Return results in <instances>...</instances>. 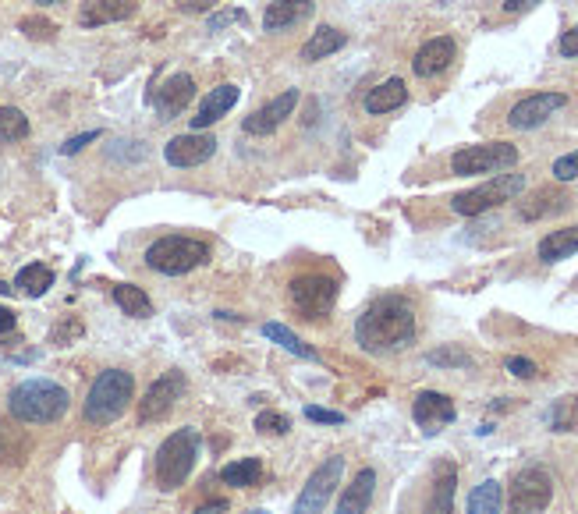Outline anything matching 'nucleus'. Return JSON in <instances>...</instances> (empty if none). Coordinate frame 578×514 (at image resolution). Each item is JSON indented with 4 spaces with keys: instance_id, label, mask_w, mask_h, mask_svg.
I'll return each instance as SVG.
<instances>
[{
    "instance_id": "1",
    "label": "nucleus",
    "mask_w": 578,
    "mask_h": 514,
    "mask_svg": "<svg viewBox=\"0 0 578 514\" xmlns=\"http://www.w3.org/2000/svg\"><path fill=\"white\" fill-rule=\"evenodd\" d=\"M355 341L369 355H391L415 341V309L401 295H380L362 309Z\"/></svg>"
},
{
    "instance_id": "2",
    "label": "nucleus",
    "mask_w": 578,
    "mask_h": 514,
    "mask_svg": "<svg viewBox=\"0 0 578 514\" xmlns=\"http://www.w3.org/2000/svg\"><path fill=\"white\" fill-rule=\"evenodd\" d=\"M68 408H71L68 390L54 380H43V376L22 380L8 398L11 419L25 422V426H50V422L64 419Z\"/></svg>"
},
{
    "instance_id": "3",
    "label": "nucleus",
    "mask_w": 578,
    "mask_h": 514,
    "mask_svg": "<svg viewBox=\"0 0 578 514\" xmlns=\"http://www.w3.org/2000/svg\"><path fill=\"white\" fill-rule=\"evenodd\" d=\"M132 398H135V376L128 369H103L86 394L82 419L89 426H110V422H118L128 412Z\"/></svg>"
},
{
    "instance_id": "4",
    "label": "nucleus",
    "mask_w": 578,
    "mask_h": 514,
    "mask_svg": "<svg viewBox=\"0 0 578 514\" xmlns=\"http://www.w3.org/2000/svg\"><path fill=\"white\" fill-rule=\"evenodd\" d=\"M206 263H210V245L203 238H188V234H167L146 249V266L164 277H181Z\"/></svg>"
},
{
    "instance_id": "5",
    "label": "nucleus",
    "mask_w": 578,
    "mask_h": 514,
    "mask_svg": "<svg viewBox=\"0 0 578 514\" xmlns=\"http://www.w3.org/2000/svg\"><path fill=\"white\" fill-rule=\"evenodd\" d=\"M199 429H178L171 437L160 444L157 451V461H153V472H157V486L164 493L178 490L185 486V479L192 476V468H196V458H199Z\"/></svg>"
},
{
    "instance_id": "6",
    "label": "nucleus",
    "mask_w": 578,
    "mask_h": 514,
    "mask_svg": "<svg viewBox=\"0 0 578 514\" xmlns=\"http://www.w3.org/2000/svg\"><path fill=\"white\" fill-rule=\"evenodd\" d=\"M522 188H525L522 174H493V178L483 181V185H476V188H469V192L454 195L451 210L458 213V217H479V213L493 210V206L518 199V195H522Z\"/></svg>"
},
{
    "instance_id": "7",
    "label": "nucleus",
    "mask_w": 578,
    "mask_h": 514,
    "mask_svg": "<svg viewBox=\"0 0 578 514\" xmlns=\"http://www.w3.org/2000/svg\"><path fill=\"white\" fill-rule=\"evenodd\" d=\"M518 164V146L511 142H479V146H461L451 156V171L458 178H476V174H500Z\"/></svg>"
},
{
    "instance_id": "8",
    "label": "nucleus",
    "mask_w": 578,
    "mask_h": 514,
    "mask_svg": "<svg viewBox=\"0 0 578 514\" xmlns=\"http://www.w3.org/2000/svg\"><path fill=\"white\" fill-rule=\"evenodd\" d=\"M288 298L305 320H327L337 305V281L327 273H302L288 284Z\"/></svg>"
},
{
    "instance_id": "9",
    "label": "nucleus",
    "mask_w": 578,
    "mask_h": 514,
    "mask_svg": "<svg viewBox=\"0 0 578 514\" xmlns=\"http://www.w3.org/2000/svg\"><path fill=\"white\" fill-rule=\"evenodd\" d=\"M554 500V479L547 468L529 465L511 479L508 490V514H543Z\"/></svg>"
},
{
    "instance_id": "10",
    "label": "nucleus",
    "mask_w": 578,
    "mask_h": 514,
    "mask_svg": "<svg viewBox=\"0 0 578 514\" xmlns=\"http://www.w3.org/2000/svg\"><path fill=\"white\" fill-rule=\"evenodd\" d=\"M341 476H344V458H327L320 468H316L313 476L305 479L302 493H298L295 500V511L291 514H323V507L330 504V497H334V490L341 486Z\"/></svg>"
},
{
    "instance_id": "11",
    "label": "nucleus",
    "mask_w": 578,
    "mask_h": 514,
    "mask_svg": "<svg viewBox=\"0 0 578 514\" xmlns=\"http://www.w3.org/2000/svg\"><path fill=\"white\" fill-rule=\"evenodd\" d=\"M185 387H188V380L181 373H164L160 380L149 383V390L142 394V401H139V422H142V426L167 419V415L174 412V405L181 401V394H185Z\"/></svg>"
},
{
    "instance_id": "12",
    "label": "nucleus",
    "mask_w": 578,
    "mask_h": 514,
    "mask_svg": "<svg viewBox=\"0 0 578 514\" xmlns=\"http://www.w3.org/2000/svg\"><path fill=\"white\" fill-rule=\"evenodd\" d=\"M217 135H203V132H181L174 135L171 142L164 146V160L171 167H181V171H188V167H203L206 160H213L217 156Z\"/></svg>"
},
{
    "instance_id": "13",
    "label": "nucleus",
    "mask_w": 578,
    "mask_h": 514,
    "mask_svg": "<svg viewBox=\"0 0 578 514\" xmlns=\"http://www.w3.org/2000/svg\"><path fill=\"white\" fill-rule=\"evenodd\" d=\"M564 103H568V96H564V93H532V96H525V100H518L515 107H511L508 125L515 128V132H532V128L547 125L550 117H554Z\"/></svg>"
},
{
    "instance_id": "14",
    "label": "nucleus",
    "mask_w": 578,
    "mask_h": 514,
    "mask_svg": "<svg viewBox=\"0 0 578 514\" xmlns=\"http://www.w3.org/2000/svg\"><path fill=\"white\" fill-rule=\"evenodd\" d=\"M412 419L426 437H437L440 429L458 419V412H454V401L440 390H419L412 401Z\"/></svg>"
},
{
    "instance_id": "15",
    "label": "nucleus",
    "mask_w": 578,
    "mask_h": 514,
    "mask_svg": "<svg viewBox=\"0 0 578 514\" xmlns=\"http://www.w3.org/2000/svg\"><path fill=\"white\" fill-rule=\"evenodd\" d=\"M295 107H298V89H284V93H277L274 100L263 103V107L252 110V114L245 117L242 132L245 135H274L277 128L295 114Z\"/></svg>"
},
{
    "instance_id": "16",
    "label": "nucleus",
    "mask_w": 578,
    "mask_h": 514,
    "mask_svg": "<svg viewBox=\"0 0 578 514\" xmlns=\"http://www.w3.org/2000/svg\"><path fill=\"white\" fill-rule=\"evenodd\" d=\"M192 100H196V78L188 71H178L160 86V96H153V107H157L160 121H174L178 114H185Z\"/></svg>"
},
{
    "instance_id": "17",
    "label": "nucleus",
    "mask_w": 578,
    "mask_h": 514,
    "mask_svg": "<svg viewBox=\"0 0 578 514\" xmlns=\"http://www.w3.org/2000/svg\"><path fill=\"white\" fill-rule=\"evenodd\" d=\"M454 54H458V43H454L451 36H437V39H426L419 50H415L412 57V71L419 78H433L440 75V71L451 68Z\"/></svg>"
},
{
    "instance_id": "18",
    "label": "nucleus",
    "mask_w": 578,
    "mask_h": 514,
    "mask_svg": "<svg viewBox=\"0 0 578 514\" xmlns=\"http://www.w3.org/2000/svg\"><path fill=\"white\" fill-rule=\"evenodd\" d=\"M313 11V0H274L263 11V32H288L295 25H302L305 18H313Z\"/></svg>"
},
{
    "instance_id": "19",
    "label": "nucleus",
    "mask_w": 578,
    "mask_h": 514,
    "mask_svg": "<svg viewBox=\"0 0 578 514\" xmlns=\"http://www.w3.org/2000/svg\"><path fill=\"white\" fill-rule=\"evenodd\" d=\"M135 0H89L79 8V25L82 29H96V25H110V22H125V18L135 15Z\"/></svg>"
},
{
    "instance_id": "20",
    "label": "nucleus",
    "mask_w": 578,
    "mask_h": 514,
    "mask_svg": "<svg viewBox=\"0 0 578 514\" xmlns=\"http://www.w3.org/2000/svg\"><path fill=\"white\" fill-rule=\"evenodd\" d=\"M238 96H242V89L231 86V82H227V86H217V89H213V93L206 96L203 103H199L196 117H192V132H206V128H210V125H217L220 117H224L227 110H231V107H235V103H238Z\"/></svg>"
},
{
    "instance_id": "21",
    "label": "nucleus",
    "mask_w": 578,
    "mask_h": 514,
    "mask_svg": "<svg viewBox=\"0 0 578 514\" xmlns=\"http://www.w3.org/2000/svg\"><path fill=\"white\" fill-rule=\"evenodd\" d=\"M454 493H458V468H454V461H440L437 472H433L426 514H454Z\"/></svg>"
},
{
    "instance_id": "22",
    "label": "nucleus",
    "mask_w": 578,
    "mask_h": 514,
    "mask_svg": "<svg viewBox=\"0 0 578 514\" xmlns=\"http://www.w3.org/2000/svg\"><path fill=\"white\" fill-rule=\"evenodd\" d=\"M568 206H571L568 192H561V188H539V192L525 195L522 203H518V217L543 220V217H554V213L568 210Z\"/></svg>"
},
{
    "instance_id": "23",
    "label": "nucleus",
    "mask_w": 578,
    "mask_h": 514,
    "mask_svg": "<svg viewBox=\"0 0 578 514\" xmlns=\"http://www.w3.org/2000/svg\"><path fill=\"white\" fill-rule=\"evenodd\" d=\"M373 493H376V472L373 468H362L359 476L352 479V486H344L334 514H366L369 504H373Z\"/></svg>"
},
{
    "instance_id": "24",
    "label": "nucleus",
    "mask_w": 578,
    "mask_h": 514,
    "mask_svg": "<svg viewBox=\"0 0 578 514\" xmlns=\"http://www.w3.org/2000/svg\"><path fill=\"white\" fill-rule=\"evenodd\" d=\"M405 100H408L405 82H401V78H387V82L369 89L362 107H366V114H391V110L405 107Z\"/></svg>"
},
{
    "instance_id": "25",
    "label": "nucleus",
    "mask_w": 578,
    "mask_h": 514,
    "mask_svg": "<svg viewBox=\"0 0 578 514\" xmlns=\"http://www.w3.org/2000/svg\"><path fill=\"white\" fill-rule=\"evenodd\" d=\"M348 43V36H344L341 29H334V25H320V29L313 32V36L302 43V64H316V61H327L330 54H337V50Z\"/></svg>"
},
{
    "instance_id": "26",
    "label": "nucleus",
    "mask_w": 578,
    "mask_h": 514,
    "mask_svg": "<svg viewBox=\"0 0 578 514\" xmlns=\"http://www.w3.org/2000/svg\"><path fill=\"white\" fill-rule=\"evenodd\" d=\"M578 252V224L575 227H561V231H550L547 238H539L536 256L539 263H561V259L575 256Z\"/></svg>"
},
{
    "instance_id": "27",
    "label": "nucleus",
    "mask_w": 578,
    "mask_h": 514,
    "mask_svg": "<svg viewBox=\"0 0 578 514\" xmlns=\"http://www.w3.org/2000/svg\"><path fill=\"white\" fill-rule=\"evenodd\" d=\"M220 479H224V486H235V490H252V486L263 483V461L259 458L231 461V465L220 468Z\"/></svg>"
},
{
    "instance_id": "28",
    "label": "nucleus",
    "mask_w": 578,
    "mask_h": 514,
    "mask_svg": "<svg viewBox=\"0 0 578 514\" xmlns=\"http://www.w3.org/2000/svg\"><path fill=\"white\" fill-rule=\"evenodd\" d=\"M15 288L22 291V295H29V298L47 295V291L54 288V270H50L47 263L22 266V270H18V277H15Z\"/></svg>"
},
{
    "instance_id": "29",
    "label": "nucleus",
    "mask_w": 578,
    "mask_h": 514,
    "mask_svg": "<svg viewBox=\"0 0 578 514\" xmlns=\"http://www.w3.org/2000/svg\"><path fill=\"white\" fill-rule=\"evenodd\" d=\"M114 302H118V309L125 316H135V320H149L153 316V302H149V295L139 284H118L114 288Z\"/></svg>"
},
{
    "instance_id": "30",
    "label": "nucleus",
    "mask_w": 578,
    "mask_h": 514,
    "mask_svg": "<svg viewBox=\"0 0 578 514\" xmlns=\"http://www.w3.org/2000/svg\"><path fill=\"white\" fill-rule=\"evenodd\" d=\"M469 514H504V486L497 479H486L472 490Z\"/></svg>"
},
{
    "instance_id": "31",
    "label": "nucleus",
    "mask_w": 578,
    "mask_h": 514,
    "mask_svg": "<svg viewBox=\"0 0 578 514\" xmlns=\"http://www.w3.org/2000/svg\"><path fill=\"white\" fill-rule=\"evenodd\" d=\"M263 334L270 337L274 344H281L284 351H291V355H298V359H305V362H316L320 355H316L309 344L302 341V337L295 334L291 327H284V323H263Z\"/></svg>"
},
{
    "instance_id": "32",
    "label": "nucleus",
    "mask_w": 578,
    "mask_h": 514,
    "mask_svg": "<svg viewBox=\"0 0 578 514\" xmlns=\"http://www.w3.org/2000/svg\"><path fill=\"white\" fill-rule=\"evenodd\" d=\"M29 135V117L18 107H0V146L22 142Z\"/></svg>"
},
{
    "instance_id": "33",
    "label": "nucleus",
    "mask_w": 578,
    "mask_h": 514,
    "mask_svg": "<svg viewBox=\"0 0 578 514\" xmlns=\"http://www.w3.org/2000/svg\"><path fill=\"white\" fill-rule=\"evenodd\" d=\"M547 422L554 433H571L578 426V398H561L547 412Z\"/></svg>"
},
{
    "instance_id": "34",
    "label": "nucleus",
    "mask_w": 578,
    "mask_h": 514,
    "mask_svg": "<svg viewBox=\"0 0 578 514\" xmlns=\"http://www.w3.org/2000/svg\"><path fill=\"white\" fill-rule=\"evenodd\" d=\"M426 362L430 366H444V369H472V355L469 351H461V348H437L426 355Z\"/></svg>"
},
{
    "instance_id": "35",
    "label": "nucleus",
    "mask_w": 578,
    "mask_h": 514,
    "mask_svg": "<svg viewBox=\"0 0 578 514\" xmlns=\"http://www.w3.org/2000/svg\"><path fill=\"white\" fill-rule=\"evenodd\" d=\"M256 429L263 433V437H284V433H291V419L284 412L266 408V412L256 415Z\"/></svg>"
},
{
    "instance_id": "36",
    "label": "nucleus",
    "mask_w": 578,
    "mask_h": 514,
    "mask_svg": "<svg viewBox=\"0 0 578 514\" xmlns=\"http://www.w3.org/2000/svg\"><path fill=\"white\" fill-rule=\"evenodd\" d=\"M18 29H22L29 39H54L57 36V25L47 22V18H40V15L22 18V22H18Z\"/></svg>"
},
{
    "instance_id": "37",
    "label": "nucleus",
    "mask_w": 578,
    "mask_h": 514,
    "mask_svg": "<svg viewBox=\"0 0 578 514\" xmlns=\"http://www.w3.org/2000/svg\"><path fill=\"white\" fill-rule=\"evenodd\" d=\"M554 178L557 181H575L578 178V149L568 156H557L554 160Z\"/></svg>"
},
{
    "instance_id": "38",
    "label": "nucleus",
    "mask_w": 578,
    "mask_h": 514,
    "mask_svg": "<svg viewBox=\"0 0 578 514\" xmlns=\"http://www.w3.org/2000/svg\"><path fill=\"white\" fill-rule=\"evenodd\" d=\"M305 419H309V422H323V426H341L344 415L341 412H330V408L309 405V408H305Z\"/></svg>"
},
{
    "instance_id": "39",
    "label": "nucleus",
    "mask_w": 578,
    "mask_h": 514,
    "mask_svg": "<svg viewBox=\"0 0 578 514\" xmlns=\"http://www.w3.org/2000/svg\"><path fill=\"white\" fill-rule=\"evenodd\" d=\"M96 139H100V132H96V128H93V132H82V135H75V139L64 142L61 153H64V156H75V153H82V149H86L89 142H96Z\"/></svg>"
},
{
    "instance_id": "40",
    "label": "nucleus",
    "mask_w": 578,
    "mask_h": 514,
    "mask_svg": "<svg viewBox=\"0 0 578 514\" xmlns=\"http://www.w3.org/2000/svg\"><path fill=\"white\" fill-rule=\"evenodd\" d=\"M508 373H515L518 380H532V376H536V366H532L529 359H522V355H515V359H508Z\"/></svg>"
},
{
    "instance_id": "41",
    "label": "nucleus",
    "mask_w": 578,
    "mask_h": 514,
    "mask_svg": "<svg viewBox=\"0 0 578 514\" xmlns=\"http://www.w3.org/2000/svg\"><path fill=\"white\" fill-rule=\"evenodd\" d=\"M217 4H220V0H181L178 11H181V15H203V11L217 8Z\"/></svg>"
},
{
    "instance_id": "42",
    "label": "nucleus",
    "mask_w": 578,
    "mask_h": 514,
    "mask_svg": "<svg viewBox=\"0 0 578 514\" xmlns=\"http://www.w3.org/2000/svg\"><path fill=\"white\" fill-rule=\"evenodd\" d=\"M561 54L564 57H578V22L561 36Z\"/></svg>"
},
{
    "instance_id": "43",
    "label": "nucleus",
    "mask_w": 578,
    "mask_h": 514,
    "mask_svg": "<svg viewBox=\"0 0 578 514\" xmlns=\"http://www.w3.org/2000/svg\"><path fill=\"white\" fill-rule=\"evenodd\" d=\"M536 4H543V0H504V11L508 15H522V11H532Z\"/></svg>"
},
{
    "instance_id": "44",
    "label": "nucleus",
    "mask_w": 578,
    "mask_h": 514,
    "mask_svg": "<svg viewBox=\"0 0 578 514\" xmlns=\"http://www.w3.org/2000/svg\"><path fill=\"white\" fill-rule=\"evenodd\" d=\"M227 22H245V11H231V15H213V18H210V32L224 29Z\"/></svg>"
},
{
    "instance_id": "45",
    "label": "nucleus",
    "mask_w": 578,
    "mask_h": 514,
    "mask_svg": "<svg viewBox=\"0 0 578 514\" xmlns=\"http://www.w3.org/2000/svg\"><path fill=\"white\" fill-rule=\"evenodd\" d=\"M18 327V316L8 309V305H0V334H11Z\"/></svg>"
},
{
    "instance_id": "46",
    "label": "nucleus",
    "mask_w": 578,
    "mask_h": 514,
    "mask_svg": "<svg viewBox=\"0 0 578 514\" xmlns=\"http://www.w3.org/2000/svg\"><path fill=\"white\" fill-rule=\"evenodd\" d=\"M196 514H227V500H210V504H203Z\"/></svg>"
},
{
    "instance_id": "47",
    "label": "nucleus",
    "mask_w": 578,
    "mask_h": 514,
    "mask_svg": "<svg viewBox=\"0 0 578 514\" xmlns=\"http://www.w3.org/2000/svg\"><path fill=\"white\" fill-rule=\"evenodd\" d=\"M32 4H40V8H47V4H64V0H32Z\"/></svg>"
},
{
    "instance_id": "48",
    "label": "nucleus",
    "mask_w": 578,
    "mask_h": 514,
    "mask_svg": "<svg viewBox=\"0 0 578 514\" xmlns=\"http://www.w3.org/2000/svg\"><path fill=\"white\" fill-rule=\"evenodd\" d=\"M11 291H15V288H8V284L0 281V295H11Z\"/></svg>"
},
{
    "instance_id": "49",
    "label": "nucleus",
    "mask_w": 578,
    "mask_h": 514,
    "mask_svg": "<svg viewBox=\"0 0 578 514\" xmlns=\"http://www.w3.org/2000/svg\"><path fill=\"white\" fill-rule=\"evenodd\" d=\"M249 514H266V511H249Z\"/></svg>"
}]
</instances>
